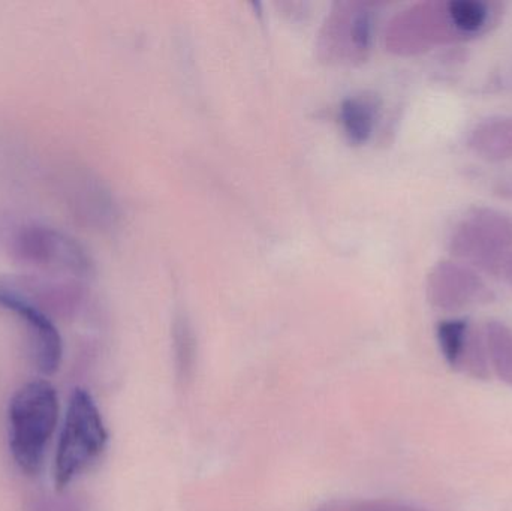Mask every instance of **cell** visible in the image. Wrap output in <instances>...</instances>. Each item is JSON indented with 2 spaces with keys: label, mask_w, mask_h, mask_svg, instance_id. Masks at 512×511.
Wrapping results in <instances>:
<instances>
[{
  "label": "cell",
  "mask_w": 512,
  "mask_h": 511,
  "mask_svg": "<svg viewBox=\"0 0 512 511\" xmlns=\"http://www.w3.org/2000/svg\"><path fill=\"white\" fill-rule=\"evenodd\" d=\"M9 449L15 464L35 476L59 422V398L53 384L33 380L12 396L8 411Z\"/></svg>",
  "instance_id": "cell-1"
},
{
  "label": "cell",
  "mask_w": 512,
  "mask_h": 511,
  "mask_svg": "<svg viewBox=\"0 0 512 511\" xmlns=\"http://www.w3.org/2000/svg\"><path fill=\"white\" fill-rule=\"evenodd\" d=\"M108 444L101 411L87 390L75 389L69 398L56 461H54V485L62 491L86 471Z\"/></svg>",
  "instance_id": "cell-2"
},
{
  "label": "cell",
  "mask_w": 512,
  "mask_h": 511,
  "mask_svg": "<svg viewBox=\"0 0 512 511\" xmlns=\"http://www.w3.org/2000/svg\"><path fill=\"white\" fill-rule=\"evenodd\" d=\"M448 249L459 263L499 276L512 251V218L492 207H474L451 231Z\"/></svg>",
  "instance_id": "cell-3"
},
{
  "label": "cell",
  "mask_w": 512,
  "mask_h": 511,
  "mask_svg": "<svg viewBox=\"0 0 512 511\" xmlns=\"http://www.w3.org/2000/svg\"><path fill=\"white\" fill-rule=\"evenodd\" d=\"M466 41L460 32L450 0L415 5L396 18L390 32V45L397 53L418 54L441 45Z\"/></svg>",
  "instance_id": "cell-4"
},
{
  "label": "cell",
  "mask_w": 512,
  "mask_h": 511,
  "mask_svg": "<svg viewBox=\"0 0 512 511\" xmlns=\"http://www.w3.org/2000/svg\"><path fill=\"white\" fill-rule=\"evenodd\" d=\"M436 339L450 368L477 380H486L492 374L483 330L475 329L466 318L441 321L436 327Z\"/></svg>",
  "instance_id": "cell-5"
},
{
  "label": "cell",
  "mask_w": 512,
  "mask_h": 511,
  "mask_svg": "<svg viewBox=\"0 0 512 511\" xmlns=\"http://www.w3.org/2000/svg\"><path fill=\"white\" fill-rule=\"evenodd\" d=\"M429 300L436 309L457 312L489 299L481 276L459 261H441L433 267L427 281Z\"/></svg>",
  "instance_id": "cell-6"
},
{
  "label": "cell",
  "mask_w": 512,
  "mask_h": 511,
  "mask_svg": "<svg viewBox=\"0 0 512 511\" xmlns=\"http://www.w3.org/2000/svg\"><path fill=\"white\" fill-rule=\"evenodd\" d=\"M468 147L493 164L512 161V117L492 116L478 122L469 132Z\"/></svg>",
  "instance_id": "cell-7"
},
{
  "label": "cell",
  "mask_w": 512,
  "mask_h": 511,
  "mask_svg": "<svg viewBox=\"0 0 512 511\" xmlns=\"http://www.w3.org/2000/svg\"><path fill=\"white\" fill-rule=\"evenodd\" d=\"M490 372L512 387V329L502 321L492 320L483 329Z\"/></svg>",
  "instance_id": "cell-8"
},
{
  "label": "cell",
  "mask_w": 512,
  "mask_h": 511,
  "mask_svg": "<svg viewBox=\"0 0 512 511\" xmlns=\"http://www.w3.org/2000/svg\"><path fill=\"white\" fill-rule=\"evenodd\" d=\"M378 116V105L373 99L352 96L345 99L340 107V122L349 140L354 143H366L372 135Z\"/></svg>",
  "instance_id": "cell-9"
},
{
  "label": "cell",
  "mask_w": 512,
  "mask_h": 511,
  "mask_svg": "<svg viewBox=\"0 0 512 511\" xmlns=\"http://www.w3.org/2000/svg\"><path fill=\"white\" fill-rule=\"evenodd\" d=\"M373 17L369 11H361L352 21L351 38L358 50H367L372 42Z\"/></svg>",
  "instance_id": "cell-10"
},
{
  "label": "cell",
  "mask_w": 512,
  "mask_h": 511,
  "mask_svg": "<svg viewBox=\"0 0 512 511\" xmlns=\"http://www.w3.org/2000/svg\"><path fill=\"white\" fill-rule=\"evenodd\" d=\"M493 194L501 200L512 201V173L493 183Z\"/></svg>",
  "instance_id": "cell-11"
},
{
  "label": "cell",
  "mask_w": 512,
  "mask_h": 511,
  "mask_svg": "<svg viewBox=\"0 0 512 511\" xmlns=\"http://www.w3.org/2000/svg\"><path fill=\"white\" fill-rule=\"evenodd\" d=\"M502 276H504L507 284L512 288V251L508 255L507 261H505L504 270H502Z\"/></svg>",
  "instance_id": "cell-12"
}]
</instances>
